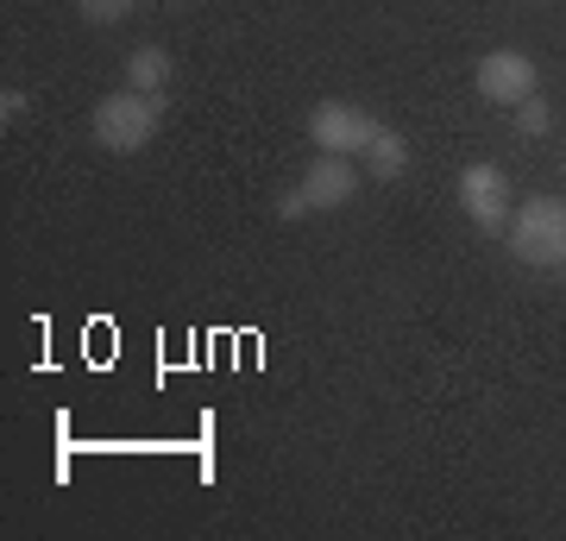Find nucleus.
<instances>
[{"mask_svg": "<svg viewBox=\"0 0 566 541\" xmlns=\"http://www.w3.org/2000/svg\"><path fill=\"white\" fill-rule=\"evenodd\" d=\"M164 126V95H139V89H120V95H102L95 101V114H88V133L102 152L114 158H133L145 145L158 139Z\"/></svg>", "mask_w": 566, "mask_h": 541, "instance_id": "1", "label": "nucleus"}, {"mask_svg": "<svg viewBox=\"0 0 566 541\" xmlns=\"http://www.w3.org/2000/svg\"><path fill=\"white\" fill-rule=\"evenodd\" d=\"M359 196V158H340V152H322L303 177L277 196V221H308V215H334Z\"/></svg>", "mask_w": 566, "mask_h": 541, "instance_id": "2", "label": "nucleus"}, {"mask_svg": "<svg viewBox=\"0 0 566 541\" xmlns=\"http://www.w3.org/2000/svg\"><path fill=\"white\" fill-rule=\"evenodd\" d=\"M510 252L528 271H554L566 259V201L560 196H523L510 215Z\"/></svg>", "mask_w": 566, "mask_h": 541, "instance_id": "3", "label": "nucleus"}, {"mask_svg": "<svg viewBox=\"0 0 566 541\" xmlns=\"http://www.w3.org/2000/svg\"><path fill=\"white\" fill-rule=\"evenodd\" d=\"M460 208L479 233H510V215H516V196H510V177L497 164H465L460 170Z\"/></svg>", "mask_w": 566, "mask_h": 541, "instance_id": "4", "label": "nucleus"}, {"mask_svg": "<svg viewBox=\"0 0 566 541\" xmlns=\"http://www.w3.org/2000/svg\"><path fill=\"white\" fill-rule=\"evenodd\" d=\"M371 114L353 107V101H315V114H308V139L315 152H340V158H359V145L371 139Z\"/></svg>", "mask_w": 566, "mask_h": 541, "instance_id": "5", "label": "nucleus"}, {"mask_svg": "<svg viewBox=\"0 0 566 541\" xmlns=\"http://www.w3.org/2000/svg\"><path fill=\"white\" fill-rule=\"evenodd\" d=\"M472 82H479V95L491 107H516V101L535 95V58L528 51H485L479 70H472Z\"/></svg>", "mask_w": 566, "mask_h": 541, "instance_id": "6", "label": "nucleus"}, {"mask_svg": "<svg viewBox=\"0 0 566 541\" xmlns=\"http://www.w3.org/2000/svg\"><path fill=\"white\" fill-rule=\"evenodd\" d=\"M359 164H365V177L371 183H397L409 170V139L397 133V126H371V139L359 145Z\"/></svg>", "mask_w": 566, "mask_h": 541, "instance_id": "7", "label": "nucleus"}, {"mask_svg": "<svg viewBox=\"0 0 566 541\" xmlns=\"http://www.w3.org/2000/svg\"><path fill=\"white\" fill-rule=\"evenodd\" d=\"M177 76V63L164 44H139V51H126V89H139V95H164Z\"/></svg>", "mask_w": 566, "mask_h": 541, "instance_id": "8", "label": "nucleus"}, {"mask_svg": "<svg viewBox=\"0 0 566 541\" xmlns=\"http://www.w3.org/2000/svg\"><path fill=\"white\" fill-rule=\"evenodd\" d=\"M510 121H516V133H523V139H547V133H554V107H547L542 95H528V101H516V107H510Z\"/></svg>", "mask_w": 566, "mask_h": 541, "instance_id": "9", "label": "nucleus"}, {"mask_svg": "<svg viewBox=\"0 0 566 541\" xmlns=\"http://www.w3.org/2000/svg\"><path fill=\"white\" fill-rule=\"evenodd\" d=\"M133 7H139V0H76V13H82L88 25H120Z\"/></svg>", "mask_w": 566, "mask_h": 541, "instance_id": "10", "label": "nucleus"}, {"mask_svg": "<svg viewBox=\"0 0 566 541\" xmlns=\"http://www.w3.org/2000/svg\"><path fill=\"white\" fill-rule=\"evenodd\" d=\"M25 107H32V101H25V89H0V121H7V126L25 121Z\"/></svg>", "mask_w": 566, "mask_h": 541, "instance_id": "11", "label": "nucleus"}, {"mask_svg": "<svg viewBox=\"0 0 566 541\" xmlns=\"http://www.w3.org/2000/svg\"><path fill=\"white\" fill-rule=\"evenodd\" d=\"M554 271H560V278H566V259H560V264H554Z\"/></svg>", "mask_w": 566, "mask_h": 541, "instance_id": "12", "label": "nucleus"}, {"mask_svg": "<svg viewBox=\"0 0 566 541\" xmlns=\"http://www.w3.org/2000/svg\"><path fill=\"white\" fill-rule=\"evenodd\" d=\"M164 7H182V0H164Z\"/></svg>", "mask_w": 566, "mask_h": 541, "instance_id": "13", "label": "nucleus"}, {"mask_svg": "<svg viewBox=\"0 0 566 541\" xmlns=\"http://www.w3.org/2000/svg\"><path fill=\"white\" fill-rule=\"evenodd\" d=\"M560 164H566V158H560Z\"/></svg>", "mask_w": 566, "mask_h": 541, "instance_id": "14", "label": "nucleus"}]
</instances>
